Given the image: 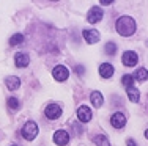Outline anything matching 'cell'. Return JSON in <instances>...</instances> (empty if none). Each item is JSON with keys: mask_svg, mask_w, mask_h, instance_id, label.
Here are the masks:
<instances>
[{"mask_svg": "<svg viewBox=\"0 0 148 146\" xmlns=\"http://www.w3.org/2000/svg\"><path fill=\"white\" fill-rule=\"evenodd\" d=\"M117 27V32L121 35V36H131V35L136 32V22L131 16H121L115 24Z\"/></svg>", "mask_w": 148, "mask_h": 146, "instance_id": "1", "label": "cell"}, {"mask_svg": "<svg viewBox=\"0 0 148 146\" xmlns=\"http://www.w3.org/2000/svg\"><path fill=\"white\" fill-rule=\"evenodd\" d=\"M38 135V126H36V123L35 121H27L25 124H24V127H22V137L25 138V140H29L32 141L35 137Z\"/></svg>", "mask_w": 148, "mask_h": 146, "instance_id": "2", "label": "cell"}, {"mask_svg": "<svg viewBox=\"0 0 148 146\" xmlns=\"http://www.w3.org/2000/svg\"><path fill=\"white\" fill-rule=\"evenodd\" d=\"M52 75H54V79L57 82H65L66 79L69 77V71H68V68H65L63 65H58V66H55V68H54Z\"/></svg>", "mask_w": 148, "mask_h": 146, "instance_id": "3", "label": "cell"}, {"mask_svg": "<svg viewBox=\"0 0 148 146\" xmlns=\"http://www.w3.org/2000/svg\"><path fill=\"white\" fill-rule=\"evenodd\" d=\"M44 115L49 120H58L62 116V109H60L58 104H49L44 110Z\"/></svg>", "mask_w": 148, "mask_h": 146, "instance_id": "4", "label": "cell"}, {"mask_svg": "<svg viewBox=\"0 0 148 146\" xmlns=\"http://www.w3.org/2000/svg\"><path fill=\"white\" fill-rule=\"evenodd\" d=\"M121 61H123V65H125V66H129V68H131V66H136V65H137V61H139V57H137L136 52L126 50L125 54H123Z\"/></svg>", "mask_w": 148, "mask_h": 146, "instance_id": "5", "label": "cell"}, {"mask_svg": "<svg viewBox=\"0 0 148 146\" xmlns=\"http://www.w3.org/2000/svg\"><path fill=\"white\" fill-rule=\"evenodd\" d=\"M54 141L58 146H65L69 143V134L66 130H57L54 134Z\"/></svg>", "mask_w": 148, "mask_h": 146, "instance_id": "6", "label": "cell"}, {"mask_svg": "<svg viewBox=\"0 0 148 146\" xmlns=\"http://www.w3.org/2000/svg\"><path fill=\"white\" fill-rule=\"evenodd\" d=\"M103 16H104L103 10H101L99 6H93V8L88 11V17H87V19H88L90 24H96V22H99V20L103 19Z\"/></svg>", "mask_w": 148, "mask_h": 146, "instance_id": "7", "label": "cell"}, {"mask_svg": "<svg viewBox=\"0 0 148 146\" xmlns=\"http://www.w3.org/2000/svg\"><path fill=\"white\" fill-rule=\"evenodd\" d=\"M91 110L88 109L87 105H80L79 109H77V118H79V121H82V123H88L91 120Z\"/></svg>", "mask_w": 148, "mask_h": 146, "instance_id": "8", "label": "cell"}, {"mask_svg": "<svg viewBox=\"0 0 148 146\" xmlns=\"http://www.w3.org/2000/svg\"><path fill=\"white\" fill-rule=\"evenodd\" d=\"M82 35H84V39H85L88 44H96L98 41H99V33H98V30L87 29V30L82 32Z\"/></svg>", "mask_w": 148, "mask_h": 146, "instance_id": "9", "label": "cell"}, {"mask_svg": "<svg viewBox=\"0 0 148 146\" xmlns=\"http://www.w3.org/2000/svg\"><path fill=\"white\" fill-rule=\"evenodd\" d=\"M14 63H16L17 68H25V66L30 63V57L25 52H17L14 55Z\"/></svg>", "mask_w": 148, "mask_h": 146, "instance_id": "10", "label": "cell"}, {"mask_svg": "<svg viewBox=\"0 0 148 146\" xmlns=\"http://www.w3.org/2000/svg\"><path fill=\"white\" fill-rule=\"evenodd\" d=\"M110 124L115 127V129H121V127H125L126 124V118L123 113H114L110 118Z\"/></svg>", "mask_w": 148, "mask_h": 146, "instance_id": "11", "label": "cell"}, {"mask_svg": "<svg viewBox=\"0 0 148 146\" xmlns=\"http://www.w3.org/2000/svg\"><path fill=\"white\" fill-rule=\"evenodd\" d=\"M99 75L103 79H110L114 75V66L110 63H103L99 66Z\"/></svg>", "mask_w": 148, "mask_h": 146, "instance_id": "12", "label": "cell"}, {"mask_svg": "<svg viewBox=\"0 0 148 146\" xmlns=\"http://www.w3.org/2000/svg\"><path fill=\"white\" fill-rule=\"evenodd\" d=\"M6 88L10 90V91H14V90L19 88V85H21V80H19V77H16V75H10V77H6Z\"/></svg>", "mask_w": 148, "mask_h": 146, "instance_id": "13", "label": "cell"}, {"mask_svg": "<svg viewBox=\"0 0 148 146\" xmlns=\"http://www.w3.org/2000/svg\"><path fill=\"white\" fill-rule=\"evenodd\" d=\"M90 101L93 102L95 107H101V105H103V102H104V97H103V94H101L99 91H93L90 94Z\"/></svg>", "mask_w": 148, "mask_h": 146, "instance_id": "14", "label": "cell"}, {"mask_svg": "<svg viewBox=\"0 0 148 146\" xmlns=\"http://www.w3.org/2000/svg\"><path fill=\"white\" fill-rule=\"evenodd\" d=\"M126 90H128V97H129V99H131L132 101V102H139V101H140V91H139V90H137L136 88V86H129V88H126Z\"/></svg>", "mask_w": 148, "mask_h": 146, "instance_id": "15", "label": "cell"}, {"mask_svg": "<svg viewBox=\"0 0 148 146\" xmlns=\"http://www.w3.org/2000/svg\"><path fill=\"white\" fill-rule=\"evenodd\" d=\"M132 77H134V80L143 82V80H147V79H148V71L145 68H140V69H137V72L132 75Z\"/></svg>", "mask_w": 148, "mask_h": 146, "instance_id": "16", "label": "cell"}, {"mask_svg": "<svg viewBox=\"0 0 148 146\" xmlns=\"http://www.w3.org/2000/svg\"><path fill=\"white\" fill-rule=\"evenodd\" d=\"M24 43V35L22 33H16L11 36V39H10V46H19V44Z\"/></svg>", "mask_w": 148, "mask_h": 146, "instance_id": "17", "label": "cell"}, {"mask_svg": "<svg viewBox=\"0 0 148 146\" xmlns=\"http://www.w3.org/2000/svg\"><path fill=\"white\" fill-rule=\"evenodd\" d=\"M93 141H95L96 146H110L109 140L104 137V135H96V137H93Z\"/></svg>", "mask_w": 148, "mask_h": 146, "instance_id": "18", "label": "cell"}, {"mask_svg": "<svg viewBox=\"0 0 148 146\" xmlns=\"http://www.w3.org/2000/svg\"><path fill=\"white\" fill-rule=\"evenodd\" d=\"M121 83L126 86V88H129V86H134V77H132V75H129V74L123 75V79H121Z\"/></svg>", "mask_w": 148, "mask_h": 146, "instance_id": "19", "label": "cell"}, {"mask_svg": "<svg viewBox=\"0 0 148 146\" xmlns=\"http://www.w3.org/2000/svg\"><path fill=\"white\" fill-rule=\"evenodd\" d=\"M104 50H106V54H107V55H114L115 52H117V44H115V43H112V41H110V43H107V44H106Z\"/></svg>", "mask_w": 148, "mask_h": 146, "instance_id": "20", "label": "cell"}, {"mask_svg": "<svg viewBox=\"0 0 148 146\" xmlns=\"http://www.w3.org/2000/svg\"><path fill=\"white\" fill-rule=\"evenodd\" d=\"M6 102H8V107H10V109H11V110H17V109H19V107H21L19 101H17L16 97H10V99L6 101Z\"/></svg>", "mask_w": 148, "mask_h": 146, "instance_id": "21", "label": "cell"}, {"mask_svg": "<svg viewBox=\"0 0 148 146\" xmlns=\"http://www.w3.org/2000/svg\"><path fill=\"white\" fill-rule=\"evenodd\" d=\"M84 72H85V69H84V66H76V74H77V75H82Z\"/></svg>", "mask_w": 148, "mask_h": 146, "instance_id": "22", "label": "cell"}, {"mask_svg": "<svg viewBox=\"0 0 148 146\" xmlns=\"http://www.w3.org/2000/svg\"><path fill=\"white\" fill-rule=\"evenodd\" d=\"M99 3H101V5H104V6H106V5H112V3H114V0H101Z\"/></svg>", "mask_w": 148, "mask_h": 146, "instance_id": "23", "label": "cell"}, {"mask_svg": "<svg viewBox=\"0 0 148 146\" xmlns=\"http://www.w3.org/2000/svg\"><path fill=\"white\" fill-rule=\"evenodd\" d=\"M128 146H136V143H134V140H128Z\"/></svg>", "mask_w": 148, "mask_h": 146, "instance_id": "24", "label": "cell"}, {"mask_svg": "<svg viewBox=\"0 0 148 146\" xmlns=\"http://www.w3.org/2000/svg\"><path fill=\"white\" fill-rule=\"evenodd\" d=\"M145 137H147V140H148V129L145 130Z\"/></svg>", "mask_w": 148, "mask_h": 146, "instance_id": "25", "label": "cell"}, {"mask_svg": "<svg viewBox=\"0 0 148 146\" xmlns=\"http://www.w3.org/2000/svg\"><path fill=\"white\" fill-rule=\"evenodd\" d=\"M13 146H16V145H13Z\"/></svg>", "mask_w": 148, "mask_h": 146, "instance_id": "26", "label": "cell"}]
</instances>
